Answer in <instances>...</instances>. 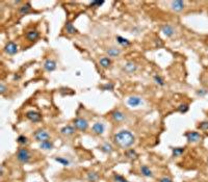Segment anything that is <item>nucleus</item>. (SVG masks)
<instances>
[{
	"mask_svg": "<svg viewBox=\"0 0 208 182\" xmlns=\"http://www.w3.org/2000/svg\"><path fill=\"white\" fill-rule=\"evenodd\" d=\"M114 141L119 147L126 149V148H130L133 144H134L135 138L130 131L121 130L115 134Z\"/></svg>",
	"mask_w": 208,
	"mask_h": 182,
	"instance_id": "obj_1",
	"label": "nucleus"
},
{
	"mask_svg": "<svg viewBox=\"0 0 208 182\" xmlns=\"http://www.w3.org/2000/svg\"><path fill=\"white\" fill-rule=\"evenodd\" d=\"M30 152H29L26 148H20L17 152V160L22 165H25V163H28L30 162Z\"/></svg>",
	"mask_w": 208,
	"mask_h": 182,
	"instance_id": "obj_2",
	"label": "nucleus"
},
{
	"mask_svg": "<svg viewBox=\"0 0 208 182\" xmlns=\"http://www.w3.org/2000/svg\"><path fill=\"white\" fill-rule=\"evenodd\" d=\"M34 139L38 143H42L44 141H48V139H51L50 136V133L45 129H38L34 133Z\"/></svg>",
	"mask_w": 208,
	"mask_h": 182,
	"instance_id": "obj_3",
	"label": "nucleus"
},
{
	"mask_svg": "<svg viewBox=\"0 0 208 182\" xmlns=\"http://www.w3.org/2000/svg\"><path fill=\"white\" fill-rule=\"evenodd\" d=\"M184 135H185L187 142L192 143V144L199 143L200 141H202V139H203V136H202L199 132H197V131H188V132H186Z\"/></svg>",
	"mask_w": 208,
	"mask_h": 182,
	"instance_id": "obj_4",
	"label": "nucleus"
},
{
	"mask_svg": "<svg viewBox=\"0 0 208 182\" xmlns=\"http://www.w3.org/2000/svg\"><path fill=\"white\" fill-rule=\"evenodd\" d=\"M74 127L77 130L87 131L88 129V122L83 118H77L74 120Z\"/></svg>",
	"mask_w": 208,
	"mask_h": 182,
	"instance_id": "obj_5",
	"label": "nucleus"
},
{
	"mask_svg": "<svg viewBox=\"0 0 208 182\" xmlns=\"http://www.w3.org/2000/svg\"><path fill=\"white\" fill-rule=\"evenodd\" d=\"M25 116L29 121L34 122V123H37V122H40L42 120V116L38 111H34V110H29V111L26 112Z\"/></svg>",
	"mask_w": 208,
	"mask_h": 182,
	"instance_id": "obj_6",
	"label": "nucleus"
},
{
	"mask_svg": "<svg viewBox=\"0 0 208 182\" xmlns=\"http://www.w3.org/2000/svg\"><path fill=\"white\" fill-rule=\"evenodd\" d=\"M127 103H128V105L130 107H138L142 104V99L138 96H131L128 98Z\"/></svg>",
	"mask_w": 208,
	"mask_h": 182,
	"instance_id": "obj_7",
	"label": "nucleus"
},
{
	"mask_svg": "<svg viewBox=\"0 0 208 182\" xmlns=\"http://www.w3.org/2000/svg\"><path fill=\"white\" fill-rule=\"evenodd\" d=\"M4 50H5V52H7V54L15 55L18 52V46L14 43V42H8V43L5 45Z\"/></svg>",
	"mask_w": 208,
	"mask_h": 182,
	"instance_id": "obj_8",
	"label": "nucleus"
},
{
	"mask_svg": "<svg viewBox=\"0 0 208 182\" xmlns=\"http://www.w3.org/2000/svg\"><path fill=\"white\" fill-rule=\"evenodd\" d=\"M92 130H93V133L96 134V135H101V134H103L104 131H105V126H104L103 123L97 122V123H95L93 125Z\"/></svg>",
	"mask_w": 208,
	"mask_h": 182,
	"instance_id": "obj_9",
	"label": "nucleus"
},
{
	"mask_svg": "<svg viewBox=\"0 0 208 182\" xmlns=\"http://www.w3.org/2000/svg\"><path fill=\"white\" fill-rule=\"evenodd\" d=\"M184 7H185V3L183 1H180V0H176V1H172L171 2V8L172 11H182L184 10Z\"/></svg>",
	"mask_w": 208,
	"mask_h": 182,
	"instance_id": "obj_10",
	"label": "nucleus"
},
{
	"mask_svg": "<svg viewBox=\"0 0 208 182\" xmlns=\"http://www.w3.org/2000/svg\"><path fill=\"white\" fill-rule=\"evenodd\" d=\"M136 70H138V66H136L134 62H132V61L126 62V64L123 66V71H125V72H126L127 74L134 73Z\"/></svg>",
	"mask_w": 208,
	"mask_h": 182,
	"instance_id": "obj_11",
	"label": "nucleus"
},
{
	"mask_svg": "<svg viewBox=\"0 0 208 182\" xmlns=\"http://www.w3.org/2000/svg\"><path fill=\"white\" fill-rule=\"evenodd\" d=\"M61 133L65 136H71L75 133V127L71 126V125H68V126L62 127L61 129Z\"/></svg>",
	"mask_w": 208,
	"mask_h": 182,
	"instance_id": "obj_12",
	"label": "nucleus"
},
{
	"mask_svg": "<svg viewBox=\"0 0 208 182\" xmlns=\"http://www.w3.org/2000/svg\"><path fill=\"white\" fill-rule=\"evenodd\" d=\"M139 171H141V175L144 176L146 178H152L154 176L152 170L147 166H142L141 169H139Z\"/></svg>",
	"mask_w": 208,
	"mask_h": 182,
	"instance_id": "obj_13",
	"label": "nucleus"
},
{
	"mask_svg": "<svg viewBox=\"0 0 208 182\" xmlns=\"http://www.w3.org/2000/svg\"><path fill=\"white\" fill-rule=\"evenodd\" d=\"M53 148H54V144H53V142L50 141V139L40 143V149H41V150L50 151V150H52Z\"/></svg>",
	"mask_w": 208,
	"mask_h": 182,
	"instance_id": "obj_14",
	"label": "nucleus"
},
{
	"mask_svg": "<svg viewBox=\"0 0 208 182\" xmlns=\"http://www.w3.org/2000/svg\"><path fill=\"white\" fill-rule=\"evenodd\" d=\"M111 117L114 119L115 122H118V123H120V122H123L125 120V115L120 110H115V111H112L111 113Z\"/></svg>",
	"mask_w": 208,
	"mask_h": 182,
	"instance_id": "obj_15",
	"label": "nucleus"
},
{
	"mask_svg": "<svg viewBox=\"0 0 208 182\" xmlns=\"http://www.w3.org/2000/svg\"><path fill=\"white\" fill-rule=\"evenodd\" d=\"M44 69L48 72H52L56 69V62L52 59H47V61L44 62Z\"/></svg>",
	"mask_w": 208,
	"mask_h": 182,
	"instance_id": "obj_16",
	"label": "nucleus"
},
{
	"mask_svg": "<svg viewBox=\"0 0 208 182\" xmlns=\"http://www.w3.org/2000/svg\"><path fill=\"white\" fill-rule=\"evenodd\" d=\"M161 31L163 32V34H165V37H169V38L173 37L174 34H175V30H174L173 26H171V25H169V24L163 25L162 27H161Z\"/></svg>",
	"mask_w": 208,
	"mask_h": 182,
	"instance_id": "obj_17",
	"label": "nucleus"
},
{
	"mask_svg": "<svg viewBox=\"0 0 208 182\" xmlns=\"http://www.w3.org/2000/svg\"><path fill=\"white\" fill-rule=\"evenodd\" d=\"M100 150L102 151L104 154L109 155L112 153V151H114V147H112L111 144H108V143H104L103 145L100 146Z\"/></svg>",
	"mask_w": 208,
	"mask_h": 182,
	"instance_id": "obj_18",
	"label": "nucleus"
},
{
	"mask_svg": "<svg viewBox=\"0 0 208 182\" xmlns=\"http://www.w3.org/2000/svg\"><path fill=\"white\" fill-rule=\"evenodd\" d=\"M38 35H40V34H38V32L37 30H29V31L26 32V38H27L28 40L31 41V42L38 40Z\"/></svg>",
	"mask_w": 208,
	"mask_h": 182,
	"instance_id": "obj_19",
	"label": "nucleus"
},
{
	"mask_svg": "<svg viewBox=\"0 0 208 182\" xmlns=\"http://www.w3.org/2000/svg\"><path fill=\"white\" fill-rule=\"evenodd\" d=\"M20 15L21 16H25V15H28L31 11V7H30V3H26L24 5L20 7Z\"/></svg>",
	"mask_w": 208,
	"mask_h": 182,
	"instance_id": "obj_20",
	"label": "nucleus"
},
{
	"mask_svg": "<svg viewBox=\"0 0 208 182\" xmlns=\"http://www.w3.org/2000/svg\"><path fill=\"white\" fill-rule=\"evenodd\" d=\"M107 54L111 57H117V56L121 54V50L119 48H115V47H111V48L107 50Z\"/></svg>",
	"mask_w": 208,
	"mask_h": 182,
	"instance_id": "obj_21",
	"label": "nucleus"
},
{
	"mask_svg": "<svg viewBox=\"0 0 208 182\" xmlns=\"http://www.w3.org/2000/svg\"><path fill=\"white\" fill-rule=\"evenodd\" d=\"M87 179L88 182H97L99 180V175H98L96 172H90V173H88Z\"/></svg>",
	"mask_w": 208,
	"mask_h": 182,
	"instance_id": "obj_22",
	"label": "nucleus"
},
{
	"mask_svg": "<svg viewBox=\"0 0 208 182\" xmlns=\"http://www.w3.org/2000/svg\"><path fill=\"white\" fill-rule=\"evenodd\" d=\"M184 151H185V148H183V147L172 148V152H173V156L174 157H180L181 155L184 153Z\"/></svg>",
	"mask_w": 208,
	"mask_h": 182,
	"instance_id": "obj_23",
	"label": "nucleus"
},
{
	"mask_svg": "<svg viewBox=\"0 0 208 182\" xmlns=\"http://www.w3.org/2000/svg\"><path fill=\"white\" fill-rule=\"evenodd\" d=\"M125 155H126L127 158H129V159H131V160H134V159H136V158L138 157V153H136V151L133 150V149H129V150H127L126 153H125Z\"/></svg>",
	"mask_w": 208,
	"mask_h": 182,
	"instance_id": "obj_24",
	"label": "nucleus"
},
{
	"mask_svg": "<svg viewBox=\"0 0 208 182\" xmlns=\"http://www.w3.org/2000/svg\"><path fill=\"white\" fill-rule=\"evenodd\" d=\"M54 160L55 162H57L58 163H61V165L64 166H69L70 163H71L70 160L67 159V158H65V157H54Z\"/></svg>",
	"mask_w": 208,
	"mask_h": 182,
	"instance_id": "obj_25",
	"label": "nucleus"
},
{
	"mask_svg": "<svg viewBox=\"0 0 208 182\" xmlns=\"http://www.w3.org/2000/svg\"><path fill=\"white\" fill-rule=\"evenodd\" d=\"M17 143L19 145H21V146H26V145H28V138L27 136H25V135H19L18 136V139H17Z\"/></svg>",
	"mask_w": 208,
	"mask_h": 182,
	"instance_id": "obj_26",
	"label": "nucleus"
},
{
	"mask_svg": "<svg viewBox=\"0 0 208 182\" xmlns=\"http://www.w3.org/2000/svg\"><path fill=\"white\" fill-rule=\"evenodd\" d=\"M117 41H118V43L123 47H128L130 45V41H128L127 39H125V38L120 37V35H118L117 37Z\"/></svg>",
	"mask_w": 208,
	"mask_h": 182,
	"instance_id": "obj_27",
	"label": "nucleus"
},
{
	"mask_svg": "<svg viewBox=\"0 0 208 182\" xmlns=\"http://www.w3.org/2000/svg\"><path fill=\"white\" fill-rule=\"evenodd\" d=\"M99 64H100V66L102 68H108L109 66H111V59H109L108 57H102L100 59Z\"/></svg>",
	"mask_w": 208,
	"mask_h": 182,
	"instance_id": "obj_28",
	"label": "nucleus"
},
{
	"mask_svg": "<svg viewBox=\"0 0 208 182\" xmlns=\"http://www.w3.org/2000/svg\"><path fill=\"white\" fill-rule=\"evenodd\" d=\"M66 31L68 32V34H76V32H77V29L74 27L72 23L68 22L66 24Z\"/></svg>",
	"mask_w": 208,
	"mask_h": 182,
	"instance_id": "obj_29",
	"label": "nucleus"
},
{
	"mask_svg": "<svg viewBox=\"0 0 208 182\" xmlns=\"http://www.w3.org/2000/svg\"><path fill=\"white\" fill-rule=\"evenodd\" d=\"M154 81H155L157 84L158 85H160V86H163L165 85V80H163V78L161 76H159V75H154Z\"/></svg>",
	"mask_w": 208,
	"mask_h": 182,
	"instance_id": "obj_30",
	"label": "nucleus"
},
{
	"mask_svg": "<svg viewBox=\"0 0 208 182\" xmlns=\"http://www.w3.org/2000/svg\"><path fill=\"white\" fill-rule=\"evenodd\" d=\"M189 107L187 104H180L179 106H178V111L181 112V113H185L186 111H188Z\"/></svg>",
	"mask_w": 208,
	"mask_h": 182,
	"instance_id": "obj_31",
	"label": "nucleus"
},
{
	"mask_svg": "<svg viewBox=\"0 0 208 182\" xmlns=\"http://www.w3.org/2000/svg\"><path fill=\"white\" fill-rule=\"evenodd\" d=\"M198 128L202 131H208V122H201L200 124H199Z\"/></svg>",
	"mask_w": 208,
	"mask_h": 182,
	"instance_id": "obj_32",
	"label": "nucleus"
},
{
	"mask_svg": "<svg viewBox=\"0 0 208 182\" xmlns=\"http://www.w3.org/2000/svg\"><path fill=\"white\" fill-rule=\"evenodd\" d=\"M101 89H102L103 91H112V89H114V84H112V83H106V84L101 86Z\"/></svg>",
	"mask_w": 208,
	"mask_h": 182,
	"instance_id": "obj_33",
	"label": "nucleus"
},
{
	"mask_svg": "<svg viewBox=\"0 0 208 182\" xmlns=\"http://www.w3.org/2000/svg\"><path fill=\"white\" fill-rule=\"evenodd\" d=\"M114 180L115 182H124L126 179H125L122 175H119V174H115L114 175Z\"/></svg>",
	"mask_w": 208,
	"mask_h": 182,
	"instance_id": "obj_34",
	"label": "nucleus"
},
{
	"mask_svg": "<svg viewBox=\"0 0 208 182\" xmlns=\"http://www.w3.org/2000/svg\"><path fill=\"white\" fill-rule=\"evenodd\" d=\"M103 3H104V1H92L91 3H90V5H91L92 7H99Z\"/></svg>",
	"mask_w": 208,
	"mask_h": 182,
	"instance_id": "obj_35",
	"label": "nucleus"
},
{
	"mask_svg": "<svg viewBox=\"0 0 208 182\" xmlns=\"http://www.w3.org/2000/svg\"><path fill=\"white\" fill-rule=\"evenodd\" d=\"M208 93V91L207 89H199V91L197 92V95L198 96H200V97H204L205 95H206Z\"/></svg>",
	"mask_w": 208,
	"mask_h": 182,
	"instance_id": "obj_36",
	"label": "nucleus"
},
{
	"mask_svg": "<svg viewBox=\"0 0 208 182\" xmlns=\"http://www.w3.org/2000/svg\"><path fill=\"white\" fill-rule=\"evenodd\" d=\"M158 182H173V180H172L170 177H166V176H165V177L160 178Z\"/></svg>",
	"mask_w": 208,
	"mask_h": 182,
	"instance_id": "obj_37",
	"label": "nucleus"
},
{
	"mask_svg": "<svg viewBox=\"0 0 208 182\" xmlns=\"http://www.w3.org/2000/svg\"><path fill=\"white\" fill-rule=\"evenodd\" d=\"M5 91H7V88H5V85L3 83H0V93L3 95L5 93Z\"/></svg>",
	"mask_w": 208,
	"mask_h": 182,
	"instance_id": "obj_38",
	"label": "nucleus"
},
{
	"mask_svg": "<svg viewBox=\"0 0 208 182\" xmlns=\"http://www.w3.org/2000/svg\"><path fill=\"white\" fill-rule=\"evenodd\" d=\"M156 44L158 45V47H161L162 46V43H161V41H160L159 39H158V40H156Z\"/></svg>",
	"mask_w": 208,
	"mask_h": 182,
	"instance_id": "obj_39",
	"label": "nucleus"
},
{
	"mask_svg": "<svg viewBox=\"0 0 208 182\" xmlns=\"http://www.w3.org/2000/svg\"><path fill=\"white\" fill-rule=\"evenodd\" d=\"M0 174H1V176L4 175V168H3V166H1V170H0Z\"/></svg>",
	"mask_w": 208,
	"mask_h": 182,
	"instance_id": "obj_40",
	"label": "nucleus"
},
{
	"mask_svg": "<svg viewBox=\"0 0 208 182\" xmlns=\"http://www.w3.org/2000/svg\"><path fill=\"white\" fill-rule=\"evenodd\" d=\"M20 78H21V77H20L19 75H17V74H16V75L14 76V80H19Z\"/></svg>",
	"mask_w": 208,
	"mask_h": 182,
	"instance_id": "obj_41",
	"label": "nucleus"
},
{
	"mask_svg": "<svg viewBox=\"0 0 208 182\" xmlns=\"http://www.w3.org/2000/svg\"><path fill=\"white\" fill-rule=\"evenodd\" d=\"M14 3H15V4H19V3H20V1H15Z\"/></svg>",
	"mask_w": 208,
	"mask_h": 182,
	"instance_id": "obj_42",
	"label": "nucleus"
},
{
	"mask_svg": "<svg viewBox=\"0 0 208 182\" xmlns=\"http://www.w3.org/2000/svg\"><path fill=\"white\" fill-rule=\"evenodd\" d=\"M124 182H130V181H128V180H125Z\"/></svg>",
	"mask_w": 208,
	"mask_h": 182,
	"instance_id": "obj_43",
	"label": "nucleus"
},
{
	"mask_svg": "<svg viewBox=\"0 0 208 182\" xmlns=\"http://www.w3.org/2000/svg\"><path fill=\"white\" fill-rule=\"evenodd\" d=\"M35 182H38V181H35Z\"/></svg>",
	"mask_w": 208,
	"mask_h": 182,
	"instance_id": "obj_44",
	"label": "nucleus"
}]
</instances>
